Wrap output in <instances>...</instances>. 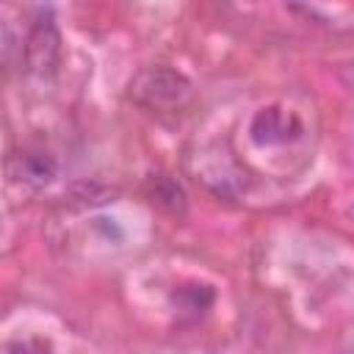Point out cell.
Wrapping results in <instances>:
<instances>
[{
    "mask_svg": "<svg viewBox=\"0 0 354 354\" xmlns=\"http://www.w3.org/2000/svg\"><path fill=\"white\" fill-rule=\"evenodd\" d=\"M127 94L136 105L147 111H174L191 97V80L171 66L155 64L133 75Z\"/></svg>",
    "mask_w": 354,
    "mask_h": 354,
    "instance_id": "obj_1",
    "label": "cell"
},
{
    "mask_svg": "<svg viewBox=\"0 0 354 354\" xmlns=\"http://www.w3.org/2000/svg\"><path fill=\"white\" fill-rule=\"evenodd\" d=\"M61 64V33L53 17H41L30 25L25 39V66L36 77H53Z\"/></svg>",
    "mask_w": 354,
    "mask_h": 354,
    "instance_id": "obj_2",
    "label": "cell"
},
{
    "mask_svg": "<svg viewBox=\"0 0 354 354\" xmlns=\"http://www.w3.org/2000/svg\"><path fill=\"white\" fill-rule=\"evenodd\" d=\"M301 130H304V124H301V119H299L290 108L266 105V108H260V111L252 116L249 138H252L257 147H277V144L296 141V138L301 136Z\"/></svg>",
    "mask_w": 354,
    "mask_h": 354,
    "instance_id": "obj_3",
    "label": "cell"
},
{
    "mask_svg": "<svg viewBox=\"0 0 354 354\" xmlns=\"http://www.w3.org/2000/svg\"><path fill=\"white\" fill-rule=\"evenodd\" d=\"M17 177L19 180H25V183H30V185H44V183H50L53 177H55V171H58V163L53 160V155H47V152H22V155H17Z\"/></svg>",
    "mask_w": 354,
    "mask_h": 354,
    "instance_id": "obj_4",
    "label": "cell"
},
{
    "mask_svg": "<svg viewBox=\"0 0 354 354\" xmlns=\"http://www.w3.org/2000/svg\"><path fill=\"white\" fill-rule=\"evenodd\" d=\"M149 196H152V205H158L169 213L185 210V194L171 177H152L149 180Z\"/></svg>",
    "mask_w": 354,
    "mask_h": 354,
    "instance_id": "obj_5",
    "label": "cell"
},
{
    "mask_svg": "<svg viewBox=\"0 0 354 354\" xmlns=\"http://www.w3.org/2000/svg\"><path fill=\"white\" fill-rule=\"evenodd\" d=\"M11 354H55V351L41 340H25V343H17Z\"/></svg>",
    "mask_w": 354,
    "mask_h": 354,
    "instance_id": "obj_6",
    "label": "cell"
}]
</instances>
